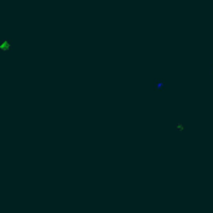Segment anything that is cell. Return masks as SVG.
Instances as JSON below:
<instances>
[{
	"mask_svg": "<svg viewBox=\"0 0 213 213\" xmlns=\"http://www.w3.org/2000/svg\"><path fill=\"white\" fill-rule=\"evenodd\" d=\"M189 128V125L187 122H174V133L177 136H182L184 132Z\"/></svg>",
	"mask_w": 213,
	"mask_h": 213,
	"instance_id": "7a4b0ae2",
	"label": "cell"
},
{
	"mask_svg": "<svg viewBox=\"0 0 213 213\" xmlns=\"http://www.w3.org/2000/svg\"><path fill=\"white\" fill-rule=\"evenodd\" d=\"M152 86H153V90L156 92L166 91V89H167V80H166V78H162V77H157L152 81Z\"/></svg>",
	"mask_w": 213,
	"mask_h": 213,
	"instance_id": "6da1fadb",
	"label": "cell"
},
{
	"mask_svg": "<svg viewBox=\"0 0 213 213\" xmlns=\"http://www.w3.org/2000/svg\"><path fill=\"white\" fill-rule=\"evenodd\" d=\"M188 213H193V212H188Z\"/></svg>",
	"mask_w": 213,
	"mask_h": 213,
	"instance_id": "3957f363",
	"label": "cell"
}]
</instances>
